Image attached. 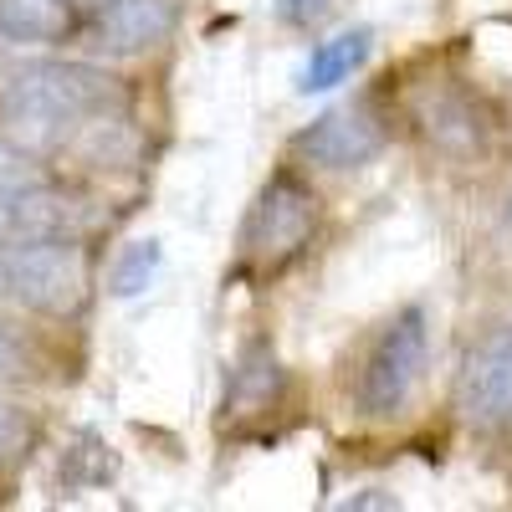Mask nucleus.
<instances>
[{
	"mask_svg": "<svg viewBox=\"0 0 512 512\" xmlns=\"http://www.w3.org/2000/svg\"><path fill=\"white\" fill-rule=\"evenodd\" d=\"M123 103V82L93 62H26L0 88V123L26 149H57Z\"/></svg>",
	"mask_w": 512,
	"mask_h": 512,
	"instance_id": "1",
	"label": "nucleus"
},
{
	"mask_svg": "<svg viewBox=\"0 0 512 512\" xmlns=\"http://www.w3.org/2000/svg\"><path fill=\"white\" fill-rule=\"evenodd\" d=\"M93 262L82 241H0V303L36 318H72L88 308Z\"/></svg>",
	"mask_w": 512,
	"mask_h": 512,
	"instance_id": "2",
	"label": "nucleus"
},
{
	"mask_svg": "<svg viewBox=\"0 0 512 512\" xmlns=\"http://www.w3.org/2000/svg\"><path fill=\"white\" fill-rule=\"evenodd\" d=\"M313 231H318V195L282 169V175L262 185V195L251 205L246 231H241V256L256 272H282L287 262H297L308 251Z\"/></svg>",
	"mask_w": 512,
	"mask_h": 512,
	"instance_id": "3",
	"label": "nucleus"
},
{
	"mask_svg": "<svg viewBox=\"0 0 512 512\" xmlns=\"http://www.w3.org/2000/svg\"><path fill=\"white\" fill-rule=\"evenodd\" d=\"M425 313L405 308L400 318L384 323V333L374 338V349L364 354L359 369V410L384 420V415H400L410 405V395L420 390V374H425Z\"/></svg>",
	"mask_w": 512,
	"mask_h": 512,
	"instance_id": "4",
	"label": "nucleus"
},
{
	"mask_svg": "<svg viewBox=\"0 0 512 512\" xmlns=\"http://www.w3.org/2000/svg\"><path fill=\"white\" fill-rule=\"evenodd\" d=\"M98 210L57 185H11L0 190V241H82Z\"/></svg>",
	"mask_w": 512,
	"mask_h": 512,
	"instance_id": "5",
	"label": "nucleus"
},
{
	"mask_svg": "<svg viewBox=\"0 0 512 512\" xmlns=\"http://www.w3.org/2000/svg\"><path fill=\"white\" fill-rule=\"evenodd\" d=\"M456 410L477 431H507L512 425V318L466 354L456 379Z\"/></svg>",
	"mask_w": 512,
	"mask_h": 512,
	"instance_id": "6",
	"label": "nucleus"
},
{
	"mask_svg": "<svg viewBox=\"0 0 512 512\" xmlns=\"http://www.w3.org/2000/svg\"><path fill=\"white\" fill-rule=\"evenodd\" d=\"M180 26V6L175 0H98L82 16V41L103 57H139L154 52L159 41H169Z\"/></svg>",
	"mask_w": 512,
	"mask_h": 512,
	"instance_id": "7",
	"label": "nucleus"
},
{
	"mask_svg": "<svg viewBox=\"0 0 512 512\" xmlns=\"http://www.w3.org/2000/svg\"><path fill=\"white\" fill-rule=\"evenodd\" d=\"M384 139H390V128H384L379 108L349 103V108H333V113L313 118L303 134L292 139V149L308 164H323V169H359L384 149Z\"/></svg>",
	"mask_w": 512,
	"mask_h": 512,
	"instance_id": "8",
	"label": "nucleus"
},
{
	"mask_svg": "<svg viewBox=\"0 0 512 512\" xmlns=\"http://www.w3.org/2000/svg\"><path fill=\"white\" fill-rule=\"evenodd\" d=\"M82 31L72 0H0V36L26 41V47H62Z\"/></svg>",
	"mask_w": 512,
	"mask_h": 512,
	"instance_id": "9",
	"label": "nucleus"
},
{
	"mask_svg": "<svg viewBox=\"0 0 512 512\" xmlns=\"http://www.w3.org/2000/svg\"><path fill=\"white\" fill-rule=\"evenodd\" d=\"M369 47H374L369 26H354V31H338V36L318 41L313 57L303 62V72H297V93H328V88H338V82H349L364 67Z\"/></svg>",
	"mask_w": 512,
	"mask_h": 512,
	"instance_id": "10",
	"label": "nucleus"
},
{
	"mask_svg": "<svg viewBox=\"0 0 512 512\" xmlns=\"http://www.w3.org/2000/svg\"><path fill=\"white\" fill-rule=\"evenodd\" d=\"M282 395V364L267 344H251L231 374V395H226V410H241V415H262L272 410Z\"/></svg>",
	"mask_w": 512,
	"mask_h": 512,
	"instance_id": "11",
	"label": "nucleus"
},
{
	"mask_svg": "<svg viewBox=\"0 0 512 512\" xmlns=\"http://www.w3.org/2000/svg\"><path fill=\"white\" fill-rule=\"evenodd\" d=\"M420 123H425V134H431L441 149L451 154H466V149H482V123L477 113L466 108V98H431L420 108Z\"/></svg>",
	"mask_w": 512,
	"mask_h": 512,
	"instance_id": "12",
	"label": "nucleus"
},
{
	"mask_svg": "<svg viewBox=\"0 0 512 512\" xmlns=\"http://www.w3.org/2000/svg\"><path fill=\"white\" fill-rule=\"evenodd\" d=\"M159 262H164V246L159 241H134V246H123V256L113 262V297H139L154 277H159Z\"/></svg>",
	"mask_w": 512,
	"mask_h": 512,
	"instance_id": "13",
	"label": "nucleus"
},
{
	"mask_svg": "<svg viewBox=\"0 0 512 512\" xmlns=\"http://www.w3.org/2000/svg\"><path fill=\"white\" fill-rule=\"evenodd\" d=\"M31 180H41L36 149L16 144L11 134H0V190H11V185H31Z\"/></svg>",
	"mask_w": 512,
	"mask_h": 512,
	"instance_id": "14",
	"label": "nucleus"
},
{
	"mask_svg": "<svg viewBox=\"0 0 512 512\" xmlns=\"http://www.w3.org/2000/svg\"><path fill=\"white\" fill-rule=\"evenodd\" d=\"M26 441H31V420H26V410L11 405V400H0V461L16 456V451H26Z\"/></svg>",
	"mask_w": 512,
	"mask_h": 512,
	"instance_id": "15",
	"label": "nucleus"
},
{
	"mask_svg": "<svg viewBox=\"0 0 512 512\" xmlns=\"http://www.w3.org/2000/svg\"><path fill=\"white\" fill-rule=\"evenodd\" d=\"M31 374V349H26V338L11 333V328H0V379H26Z\"/></svg>",
	"mask_w": 512,
	"mask_h": 512,
	"instance_id": "16",
	"label": "nucleus"
},
{
	"mask_svg": "<svg viewBox=\"0 0 512 512\" xmlns=\"http://www.w3.org/2000/svg\"><path fill=\"white\" fill-rule=\"evenodd\" d=\"M272 6H277V21L282 26H308L313 16H323L328 0H272Z\"/></svg>",
	"mask_w": 512,
	"mask_h": 512,
	"instance_id": "17",
	"label": "nucleus"
},
{
	"mask_svg": "<svg viewBox=\"0 0 512 512\" xmlns=\"http://www.w3.org/2000/svg\"><path fill=\"white\" fill-rule=\"evenodd\" d=\"M344 507H349V512H354V507H395V497H374V492H364V497H349Z\"/></svg>",
	"mask_w": 512,
	"mask_h": 512,
	"instance_id": "18",
	"label": "nucleus"
},
{
	"mask_svg": "<svg viewBox=\"0 0 512 512\" xmlns=\"http://www.w3.org/2000/svg\"><path fill=\"white\" fill-rule=\"evenodd\" d=\"M507 231H512V195H507Z\"/></svg>",
	"mask_w": 512,
	"mask_h": 512,
	"instance_id": "19",
	"label": "nucleus"
},
{
	"mask_svg": "<svg viewBox=\"0 0 512 512\" xmlns=\"http://www.w3.org/2000/svg\"><path fill=\"white\" fill-rule=\"evenodd\" d=\"M6 47H11V41H6V36H0V57H6Z\"/></svg>",
	"mask_w": 512,
	"mask_h": 512,
	"instance_id": "20",
	"label": "nucleus"
}]
</instances>
